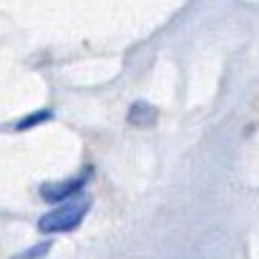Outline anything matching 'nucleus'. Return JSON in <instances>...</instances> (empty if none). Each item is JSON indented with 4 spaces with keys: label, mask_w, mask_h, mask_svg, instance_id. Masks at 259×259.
Masks as SVG:
<instances>
[{
    "label": "nucleus",
    "mask_w": 259,
    "mask_h": 259,
    "mask_svg": "<svg viewBox=\"0 0 259 259\" xmlns=\"http://www.w3.org/2000/svg\"><path fill=\"white\" fill-rule=\"evenodd\" d=\"M91 211V196H76L66 204L53 206L51 211H46L38 219V229L43 234H66L73 232L76 227H81V222L86 219Z\"/></svg>",
    "instance_id": "obj_1"
},
{
    "label": "nucleus",
    "mask_w": 259,
    "mask_h": 259,
    "mask_svg": "<svg viewBox=\"0 0 259 259\" xmlns=\"http://www.w3.org/2000/svg\"><path fill=\"white\" fill-rule=\"evenodd\" d=\"M91 176V169H86V174H78L73 179H66V181H48L40 186V196L48 201V204H66L76 196H81V191L86 189V181Z\"/></svg>",
    "instance_id": "obj_2"
},
{
    "label": "nucleus",
    "mask_w": 259,
    "mask_h": 259,
    "mask_svg": "<svg viewBox=\"0 0 259 259\" xmlns=\"http://www.w3.org/2000/svg\"><path fill=\"white\" fill-rule=\"evenodd\" d=\"M48 249H51V242H40V244H35V247H30V249L15 254L13 259H43L48 254Z\"/></svg>",
    "instance_id": "obj_3"
},
{
    "label": "nucleus",
    "mask_w": 259,
    "mask_h": 259,
    "mask_svg": "<svg viewBox=\"0 0 259 259\" xmlns=\"http://www.w3.org/2000/svg\"><path fill=\"white\" fill-rule=\"evenodd\" d=\"M48 118H51V111H35V113H30V116L20 118V121L15 123V128H30V126H35V123L48 121Z\"/></svg>",
    "instance_id": "obj_4"
}]
</instances>
